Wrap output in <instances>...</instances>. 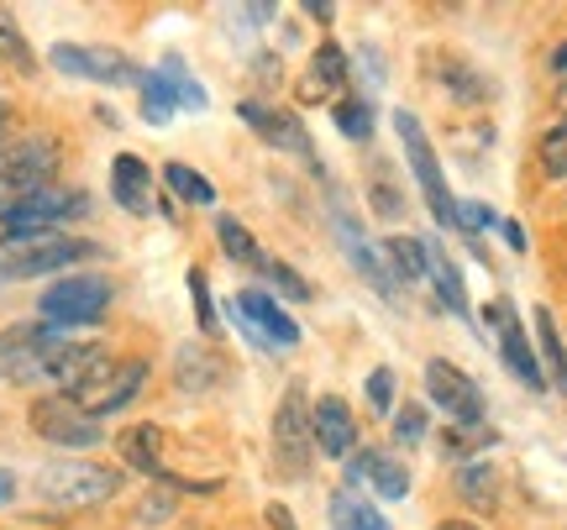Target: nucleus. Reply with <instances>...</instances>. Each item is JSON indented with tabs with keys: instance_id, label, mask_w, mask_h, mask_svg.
I'll return each mask as SVG.
<instances>
[{
	"instance_id": "40",
	"label": "nucleus",
	"mask_w": 567,
	"mask_h": 530,
	"mask_svg": "<svg viewBox=\"0 0 567 530\" xmlns=\"http://www.w3.org/2000/svg\"><path fill=\"white\" fill-rule=\"evenodd\" d=\"M457 226L463 231H484V226H494V210L488 205H457Z\"/></svg>"
},
{
	"instance_id": "43",
	"label": "nucleus",
	"mask_w": 567,
	"mask_h": 530,
	"mask_svg": "<svg viewBox=\"0 0 567 530\" xmlns=\"http://www.w3.org/2000/svg\"><path fill=\"white\" fill-rule=\"evenodd\" d=\"M11 493H17V478H11V472H0V505H6Z\"/></svg>"
},
{
	"instance_id": "5",
	"label": "nucleus",
	"mask_w": 567,
	"mask_h": 530,
	"mask_svg": "<svg viewBox=\"0 0 567 530\" xmlns=\"http://www.w3.org/2000/svg\"><path fill=\"white\" fill-rule=\"evenodd\" d=\"M111 305V279L101 273H69L59 284L42 289V326L69 331V326H95Z\"/></svg>"
},
{
	"instance_id": "12",
	"label": "nucleus",
	"mask_w": 567,
	"mask_h": 530,
	"mask_svg": "<svg viewBox=\"0 0 567 530\" xmlns=\"http://www.w3.org/2000/svg\"><path fill=\"white\" fill-rule=\"evenodd\" d=\"M48 63L59 69V74H74V80H95V84H137L142 69L137 63H126V53L116 48H84V42H59Z\"/></svg>"
},
{
	"instance_id": "6",
	"label": "nucleus",
	"mask_w": 567,
	"mask_h": 530,
	"mask_svg": "<svg viewBox=\"0 0 567 530\" xmlns=\"http://www.w3.org/2000/svg\"><path fill=\"white\" fill-rule=\"evenodd\" d=\"M59 174V143L53 137H21V143H0V205L48 189Z\"/></svg>"
},
{
	"instance_id": "1",
	"label": "nucleus",
	"mask_w": 567,
	"mask_h": 530,
	"mask_svg": "<svg viewBox=\"0 0 567 530\" xmlns=\"http://www.w3.org/2000/svg\"><path fill=\"white\" fill-rule=\"evenodd\" d=\"M101 347H90V342H69L63 331L42 326H6L0 331V378L6 384H53L59 394L80 384L84 373L95 367Z\"/></svg>"
},
{
	"instance_id": "3",
	"label": "nucleus",
	"mask_w": 567,
	"mask_h": 530,
	"mask_svg": "<svg viewBox=\"0 0 567 530\" xmlns=\"http://www.w3.org/2000/svg\"><path fill=\"white\" fill-rule=\"evenodd\" d=\"M142 384H147V363H142V357H105L101 352L95 367L69 388V399H74L90 420H105V415H116V409L132 405L142 394Z\"/></svg>"
},
{
	"instance_id": "18",
	"label": "nucleus",
	"mask_w": 567,
	"mask_h": 530,
	"mask_svg": "<svg viewBox=\"0 0 567 530\" xmlns=\"http://www.w3.org/2000/svg\"><path fill=\"white\" fill-rule=\"evenodd\" d=\"M347 484H373L384 499H405L410 472L384 451H363V457H347Z\"/></svg>"
},
{
	"instance_id": "32",
	"label": "nucleus",
	"mask_w": 567,
	"mask_h": 530,
	"mask_svg": "<svg viewBox=\"0 0 567 530\" xmlns=\"http://www.w3.org/2000/svg\"><path fill=\"white\" fill-rule=\"evenodd\" d=\"M163 184H168L179 200H189V205H210V200H216L210 179H205V174H195L189 164H168V168H163Z\"/></svg>"
},
{
	"instance_id": "10",
	"label": "nucleus",
	"mask_w": 567,
	"mask_h": 530,
	"mask_svg": "<svg viewBox=\"0 0 567 530\" xmlns=\"http://www.w3.org/2000/svg\"><path fill=\"white\" fill-rule=\"evenodd\" d=\"M32 430H38L42 441H53V447H69V451H90L105 441L101 420H90L69 394H48V399H32Z\"/></svg>"
},
{
	"instance_id": "7",
	"label": "nucleus",
	"mask_w": 567,
	"mask_h": 530,
	"mask_svg": "<svg viewBox=\"0 0 567 530\" xmlns=\"http://www.w3.org/2000/svg\"><path fill=\"white\" fill-rule=\"evenodd\" d=\"M394 132H400V143H405V158H410V168H415V184H421L436 226H457V200L446 195V179H442V168H436V153H431V137H425L421 116L400 105V111H394ZM457 231H463V226H457Z\"/></svg>"
},
{
	"instance_id": "26",
	"label": "nucleus",
	"mask_w": 567,
	"mask_h": 530,
	"mask_svg": "<svg viewBox=\"0 0 567 530\" xmlns=\"http://www.w3.org/2000/svg\"><path fill=\"white\" fill-rule=\"evenodd\" d=\"M331 526L337 530H389V520L373 505H363L352 489L342 493H331Z\"/></svg>"
},
{
	"instance_id": "41",
	"label": "nucleus",
	"mask_w": 567,
	"mask_h": 530,
	"mask_svg": "<svg viewBox=\"0 0 567 530\" xmlns=\"http://www.w3.org/2000/svg\"><path fill=\"white\" fill-rule=\"evenodd\" d=\"M268 526H274V530H295V515L284 510V505H268Z\"/></svg>"
},
{
	"instance_id": "42",
	"label": "nucleus",
	"mask_w": 567,
	"mask_h": 530,
	"mask_svg": "<svg viewBox=\"0 0 567 530\" xmlns=\"http://www.w3.org/2000/svg\"><path fill=\"white\" fill-rule=\"evenodd\" d=\"M499 231H505V242L515 247V252H526V231H520V226H515V221H505V226H499Z\"/></svg>"
},
{
	"instance_id": "22",
	"label": "nucleus",
	"mask_w": 567,
	"mask_h": 530,
	"mask_svg": "<svg viewBox=\"0 0 567 530\" xmlns=\"http://www.w3.org/2000/svg\"><path fill=\"white\" fill-rule=\"evenodd\" d=\"M337 237H342V247H347V258H352V268H358V273H363V279L379 289L384 300H394V279H389L384 258H379V252H373L368 242H358V226L347 221V216H337Z\"/></svg>"
},
{
	"instance_id": "36",
	"label": "nucleus",
	"mask_w": 567,
	"mask_h": 530,
	"mask_svg": "<svg viewBox=\"0 0 567 530\" xmlns=\"http://www.w3.org/2000/svg\"><path fill=\"white\" fill-rule=\"evenodd\" d=\"M264 273H268V284L279 289L284 300H295V305H305V300H310V284H305L289 263H264Z\"/></svg>"
},
{
	"instance_id": "16",
	"label": "nucleus",
	"mask_w": 567,
	"mask_h": 530,
	"mask_svg": "<svg viewBox=\"0 0 567 530\" xmlns=\"http://www.w3.org/2000/svg\"><path fill=\"white\" fill-rule=\"evenodd\" d=\"M310 436H316V451H321V457H352V447H358V420H352L347 399L321 394L316 409H310Z\"/></svg>"
},
{
	"instance_id": "13",
	"label": "nucleus",
	"mask_w": 567,
	"mask_h": 530,
	"mask_svg": "<svg viewBox=\"0 0 567 530\" xmlns=\"http://www.w3.org/2000/svg\"><path fill=\"white\" fill-rule=\"evenodd\" d=\"M237 116H243V122L252 126L268 147H284V153H295L300 164H310L316 174H321L316 147H310V132H305V122L295 116V111H279V105H264V101H243L237 105Z\"/></svg>"
},
{
	"instance_id": "31",
	"label": "nucleus",
	"mask_w": 567,
	"mask_h": 530,
	"mask_svg": "<svg viewBox=\"0 0 567 530\" xmlns=\"http://www.w3.org/2000/svg\"><path fill=\"white\" fill-rule=\"evenodd\" d=\"M158 74L168 80V90H174V101H179L184 111H205V84L184 69V59H163Z\"/></svg>"
},
{
	"instance_id": "37",
	"label": "nucleus",
	"mask_w": 567,
	"mask_h": 530,
	"mask_svg": "<svg viewBox=\"0 0 567 530\" xmlns=\"http://www.w3.org/2000/svg\"><path fill=\"white\" fill-rule=\"evenodd\" d=\"M368 409H373V415H389V409H394V373H389V367H373V373H368Z\"/></svg>"
},
{
	"instance_id": "27",
	"label": "nucleus",
	"mask_w": 567,
	"mask_h": 530,
	"mask_svg": "<svg viewBox=\"0 0 567 530\" xmlns=\"http://www.w3.org/2000/svg\"><path fill=\"white\" fill-rule=\"evenodd\" d=\"M216 242H221V252L231 258V263L243 268H264V252H258V242H252V231H247L237 216H221L216 221Z\"/></svg>"
},
{
	"instance_id": "4",
	"label": "nucleus",
	"mask_w": 567,
	"mask_h": 530,
	"mask_svg": "<svg viewBox=\"0 0 567 530\" xmlns=\"http://www.w3.org/2000/svg\"><path fill=\"white\" fill-rule=\"evenodd\" d=\"M122 489V472L105 463H48L38 472V493L59 510H90Z\"/></svg>"
},
{
	"instance_id": "20",
	"label": "nucleus",
	"mask_w": 567,
	"mask_h": 530,
	"mask_svg": "<svg viewBox=\"0 0 567 530\" xmlns=\"http://www.w3.org/2000/svg\"><path fill=\"white\" fill-rule=\"evenodd\" d=\"M226 378V363L216 357L210 347H195V342H184L179 357H174V384L184 394H210V388Z\"/></svg>"
},
{
	"instance_id": "2",
	"label": "nucleus",
	"mask_w": 567,
	"mask_h": 530,
	"mask_svg": "<svg viewBox=\"0 0 567 530\" xmlns=\"http://www.w3.org/2000/svg\"><path fill=\"white\" fill-rule=\"evenodd\" d=\"M84 258H101V247L69 237V231H6L0 237V279H42Z\"/></svg>"
},
{
	"instance_id": "39",
	"label": "nucleus",
	"mask_w": 567,
	"mask_h": 530,
	"mask_svg": "<svg viewBox=\"0 0 567 530\" xmlns=\"http://www.w3.org/2000/svg\"><path fill=\"white\" fill-rule=\"evenodd\" d=\"M174 515V493H147L137 505V520H168Z\"/></svg>"
},
{
	"instance_id": "15",
	"label": "nucleus",
	"mask_w": 567,
	"mask_h": 530,
	"mask_svg": "<svg viewBox=\"0 0 567 530\" xmlns=\"http://www.w3.org/2000/svg\"><path fill=\"white\" fill-rule=\"evenodd\" d=\"M488 326L499 331V352H505V367L520 378L526 388H547V373H542V357L530 352L526 342V326L515 321V310H509V300H494V305L484 310Z\"/></svg>"
},
{
	"instance_id": "46",
	"label": "nucleus",
	"mask_w": 567,
	"mask_h": 530,
	"mask_svg": "<svg viewBox=\"0 0 567 530\" xmlns=\"http://www.w3.org/2000/svg\"><path fill=\"white\" fill-rule=\"evenodd\" d=\"M6 122H11V111H6V101H0V132H6Z\"/></svg>"
},
{
	"instance_id": "45",
	"label": "nucleus",
	"mask_w": 567,
	"mask_h": 530,
	"mask_svg": "<svg viewBox=\"0 0 567 530\" xmlns=\"http://www.w3.org/2000/svg\"><path fill=\"white\" fill-rule=\"evenodd\" d=\"M551 69H563V74H567V48H557V59H551Z\"/></svg>"
},
{
	"instance_id": "8",
	"label": "nucleus",
	"mask_w": 567,
	"mask_h": 530,
	"mask_svg": "<svg viewBox=\"0 0 567 530\" xmlns=\"http://www.w3.org/2000/svg\"><path fill=\"white\" fill-rule=\"evenodd\" d=\"M310 457H316V436H310V409H305V388L289 384V394L279 399V415H274V463H279L284 478L300 484L310 472Z\"/></svg>"
},
{
	"instance_id": "23",
	"label": "nucleus",
	"mask_w": 567,
	"mask_h": 530,
	"mask_svg": "<svg viewBox=\"0 0 567 530\" xmlns=\"http://www.w3.org/2000/svg\"><path fill=\"white\" fill-rule=\"evenodd\" d=\"M425 279L436 284V294H442V305L452 310V315H467L463 273H457V263H452V258H446L436 242H425Z\"/></svg>"
},
{
	"instance_id": "29",
	"label": "nucleus",
	"mask_w": 567,
	"mask_h": 530,
	"mask_svg": "<svg viewBox=\"0 0 567 530\" xmlns=\"http://www.w3.org/2000/svg\"><path fill=\"white\" fill-rule=\"evenodd\" d=\"M0 63L6 69H17V74H32L38 69V59H32V42L21 38V27H17V17L0 6Z\"/></svg>"
},
{
	"instance_id": "28",
	"label": "nucleus",
	"mask_w": 567,
	"mask_h": 530,
	"mask_svg": "<svg viewBox=\"0 0 567 530\" xmlns=\"http://www.w3.org/2000/svg\"><path fill=\"white\" fill-rule=\"evenodd\" d=\"M457 493H463L473 510H494V505H499L494 468H488V463H463V468H457Z\"/></svg>"
},
{
	"instance_id": "35",
	"label": "nucleus",
	"mask_w": 567,
	"mask_h": 530,
	"mask_svg": "<svg viewBox=\"0 0 567 530\" xmlns=\"http://www.w3.org/2000/svg\"><path fill=\"white\" fill-rule=\"evenodd\" d=\"M189 300H195V315H200V331L216 336V300H210V284H205V268H189Z\"/></svg>"
},
{
	"instance_id": "14",
	"label": "nucleus",
	"mask_w": 567,
	"mask_h": 530,
	"mask_svg": "<svg viewBox=\"0 0 567 530\" xmlns=\"http://www.w3.org/2000/svg\"><path fill=\"white\" fill-rule=\"evenodd\" d=\"M231 315H237V326L252 336V342H274V347H295L300 342V326L284 315V305L264 289H243L237 300H231Z\"/></svg>"
},
{
	"instance_id": "44",
	"label": "nucleus",
	"mask_w": 567,
	"mask_h": 530,
	"mask_svg": "<svg viewBox=\"0 0 567 530\" xmlns=\"http://www.w3.org/2000/svg\"><path fill=\"white\" fill-rule=\"evenodd\" d=\"M436 530H478V526H467V520H442Z\"/></svg>"
},
{
	"instance_id": "21",
	"label": "nucleus",
	"mask_w": 567,
	"mask_h": 530,
	"mask_svg": "<svg viewBox=\"0 0 567 530\" xmlns=\"http://www.w3.org/2000/svg\"><path fill=\"white\" fill-rule=\"evenodd\" d=\"M342 84H347V63H342V48L326 42L321 53L310 59V74L300 80V101L316 105V101H342Z\"/></svg>"
},
{
	"instance_id": "33",
	"label": "nucleus",
	"mask_w": 567,
	"mask_h": 530,
	"mask_svg": "<svg viewBox=\"0 0 567 530\" xmlns=\"http://www.w3.org/2000/svg\"><path fill=\"white\" fill-rule=\"evenodd\" d=\"M337 126H342V137H352V143H368V137H373V105L342 101L337 105Z\"/></svg>"
},
{
	"instance_id": "9",
	"label": "nucleus",
	"mask_w": 567,
	"mask_h": 530,
	"mask_svg": "<svg viewBox=\"0 0 567 530\" xmlns=\"http://www.w3.org/2000/svg\"><path fill=\"white\" fill-rule=\"evenodd\" d=\"M84 210H90V200H84L80 189L48 184L38 195H21V200L0 205V226H6V231H59V221H74Z\"/></svg>"
},
{
	"instance_id": "11",
	"label": "nucleus",
	"mask_w": 567,
	"mask_h": 530,
	"mask_svg": "<svg viewBox=\"0 0 567 530\" xmlns=\"http://www.w3.org/2000/svg\"><path fill=\"white\" fill-rule=\"evenodd\" d=\"M425 394H431L436 409L452 415L457 426H478V420H484V388L473 384L463 367L446 363V357H431V363H425Z\"/></svg>"
},
{
	"instance_id": "30",
	"label": "nucleus",
	"mask_w": 567,
	"mask_h": 530,
	"mask_svg": "<svg viewBox=\"0 0 567 530\" xmlns=\"http://www.w3.org/2000/svg\"><path fill=\"white\" fill-rule=\"evenodd\" d=\"M137 90H142V122H153V126H163L168 116H174V90H168V80H163L158 69L153 74H142L137 80Z\"/></svg>"
},
{
	"instance_id": "19",
	"label": "nucleus",
	"mask_w": 567,
	"mask_h": 530,
	"mask_svg": "<svg viewBox=\"0 0 567 530\" xmlns=\"http://www.w3.org/2000/svg\"><path fill=\"white\" fill-rule=\"evenodd\" d=\"M111 195H116L122 210L147 216V210H153V174H147V164L132 158V153H122V158L111 164Z\"/></svg>"
},
{
	"instance_id": "38",
	"label": "nucleus",
	"mask_w": 567,
	"mask_h": 530,
	"mask_svg": "<svg viewBox=\"0 0 567 530\" xmlns=\"http://www.w3.org/2000/svg\"><path fill=\"white\" fill-rule=\"evenodd\" d=\"M421 436H425V409L421 405H405L400 415H394V441H405V447H410V441H421Z\"/></svg>"
},
{
	"instance_id": "17",
	"label": "nucleus",
	"mask_w": 567,
	"mask_h": 530,
	"mask_svg": "<svg viewBox=\"0 0 567 530\" xmlns=\"http://www.w3.org/2000/svg\"><path fill=\"white\" fill-rule=\"evenodd\" d=\"M116 447H122L126 463H132L137 472H147L153 484H163V489H174V493L189 489L184 478H174V472L163 468V430L158 426H132V430H122V441H116Z\"/></svg>"
},
{
	"instance_id": "25",
	"label": "nucleus",
	"mask_w": 567,
	"mask_h": 530,
	"mask_svg": "<svg viewBox=\"0 0 567 530\" xmlns=\"http://www.w3.org/2000/svg\"><path fill=\"white\" fill-rule=\"evenodd\" d=\"M379 258H384L389 279H400V284H421L425 279V242H415V237H389Z\"/></svg>"
},
{
	"instance_id": "34",
	"label": "nucleus",
	"mask_w": 567,
	"mask_h": 530,
	"mask_svg": "<svg viewBox=\"0 0 567 530\" xmlns=\"http://www.w3.org/2000/svg\"><path fill=\"white\" fill-rule=\"evenodd\" d=\"M542 168L551 179H567V116L542 137Z\"/></svg>"
},
{
	"instance_id": "24",
	"label": "nucleus",
	"mask_w": 567,
	"mask_h": 530,
	"mask_svg": "<svg viewBox=\"0 0 567 530\" xmlns=\"http://www.w3.org/2000/svg\"><path fill=\"white\" fill-rule=\"evenodd\" d=\"M536 347H542V373H547L551 388L567 399V347H563V336H557V321H551L547 305L536 310Z\"/></svg>"
}]
</instances>
